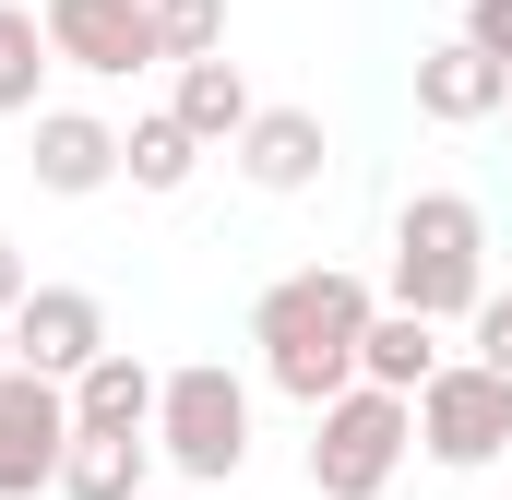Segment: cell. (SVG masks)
<instances>
[{"mask_svg": "<svg viewBox=\"0 0 512 500\" xmlns=\"http://www.w3.org/2000/svg\"><path fill=\"white\" fill-rule=\"evenodd\" d=\"M405 441H417V393L346 381L334 405H310V500H382Z\"/></svg>", "mask_w": 512, "mask_h": 500, "instance_id": "3957f363", "label": "cell"}, {"mask_svg": "<svg viewBox=\"0 0 512 500\" xmlns=\"http://www.w3.org/2000/svg\"><path fill=\"white\" fill-rule=\"evenodd\" d=\"M501 120H512V96H501Z\"/></svg>", "mask_w": 512, "mask_h": 500, "instance_id": "7402d4cb", "label": "cell"}, {"mask_svg": "<svg viewBox=\"0 0 512 500\" xmlns=\"http://www.w3.org/2000/svg\"><path fill=\"white\" fill-rule=\"evenodd\" d=\"M203 155H215V143L179 120V108H155V120L120 131V179H131V191H155V203H167V191H191V179H203Z\"/></svg>", "mask_w": 512, "mask_h": 500, "instance_id": "5bb4252c", "label": "cell"}, {"mask_svg": "<svg viewBox=\"0 0 512 500\" xmlns=\"http://www.w3.org/2000/svg\"><path fill=\"white\" fill-rule=\"evenodd\" d=\"M36 24H48L60 72H96V84H120V72H143V60H167L155 0H36Z\"/></svg>", "mask_w": 512, "mask_h": 500, "instance_id": "52a82bcc", "label": "cell"}, {"mask_svg": "<svg viewBox=\"0 0 512 500\" xmlns=\"http://www.w3.org/2000/svg\"><path fill=\"white\" fill-rule=\"evenodd\" d=\"M60 453H72V381L0 370V500L60 489Z\"/></svg>", "mask_w": 512, "mask_h": 500, "instance_id": "8992f818", "label": "cell"}, {"mask_svg": "<svg viewBox=\"0 0 512 500\" xmlns=\"http://www.w3.org/2000/svg\"><path fill=\"white\" fill-rule=\"evenodd\" d=\"M167 72H179V96H167V108L203 131V143H239V131H251V84H239V60H227V48H215V60H167Z\"/></svg>", "mask_w": 512, "mask_h": 500, "instance_id": "2e32d148", "label": "cell"}, {"mask_svg": "<svg viewBox=\"0 0 512 500\" xmlns=\"http://www.w3.org/2000/svg\"><path fill=\"white\" fill-rule=\"evenodd\" d=\"M155 477V429H72L60 453V500H143Z\"/></svg>", "mask_w": 512, "mask_h": 500, "instance_id": "7c38bea8", "label": "cell"}, {"mask_svg": "<svg viewBox=\"0 0 512 500\" xmlns=\"http://www.w3.org/2000/svg\"><path fill=\"white\" fill-rule=\"evenodd\" d=\"M155 453L191 477V489H227L251 465V381L227 358H191V370L155 381Z\"/></svg>", "mask_w": 512, "mask_h": 500, "instance_id": "277c9868", "label": "cell"}, {"mask_svg": "<svg viewBox=\"0 0 512 500\" xmlns=\"http://www.w3.org/2000/svg\"><path fill=\"white\" fill-rule=\"evenodd\" d=\"M0 334H12V370L72 381L96 346H108V310H96V286H24V310H12Z\"/></svg>", "mask_w": 512, "mask_h": 500, "instance_id": "ba28073f", "label": "cell"}, {"mask_svg": "<svg viewBox=\"0 0 512 500\" xmlns=\"http://www.w3.org/2000/svg\"><path fill=\"white\" fill-rule=\"evenodd\" d=\"M227 155H239L251 191H310V179H322V120H310V108H251V131H239Z\"/></svg>", "mask_w": 512, "mask_h": 500, "instance_id": "8fae6325", "label": "cell"}, {"mask_svg": "<svg viewBox=\"0 0 512 500\" xmlns=\"http://www.w3.org/2000/svg\"><path fill=\"white\" fill-rule=\"evenodd\" d=\"M465 36H477V48L512 72V0H465Z\"/></svg>", "mask_w": 512, "mask_h": 500, "instance_id": "ffe728a7", "label": "cell"}, {"mask_svg": "<svg viewBox=\"0 0 512 500\" xmlns=\"http://www.w3.org/2000/svg\"><path fill=\"white\" fill-rule=\"evenodd\" d=\"M36 191H60V203H84V191H108L120 179V131L96 120V108H36Z\"/></svg>", "mask_w": 512, "mask_h": 500, "instance_id": "9c48e42d", "label": "cell"}, {"mask_svg": "<svg viewBox=\"0 0 512 500\" xmlns=\"http://www.w3.org/2000/svg\"><path fill=\"white\" fill-rule=\"evenodd\" d=\"M155 381L167 370H143L131 346H96L72 370V429H155Z\"/></svg>", "mask_w": 512, "mask_h": 500, "instance_id": "4fadbf2b", "label": "cell"}, {"mask_svg": "<svg viewBox=\"0 0 512 500\" xmlns=\"http://www.w3.org/2000/svg\"><path fill=\"white\" fill-rule=\"evenodd\" d=\"M429 370H441V322H417V310H370V334H358V381L417 393Z\"/></svg>", "mask_w": 512, "mask_h": 500, "instance_id": "9a60e30c", "label": "cell"}, {"mask_svg": "<svg viewBox=\"0 0 512 500\" xmlns=\"http://www.w3.org/2000/svg\"><path fill=\"white\" fill-rule=\"evenodd\" d=\"M155 36H167V60H215L227 48V0H155Z\"/></svg>", "mask_w": 512, "mask_h": 500, "instance_id": "ac0fdd59", "label": "cell"}, {"mask_svg": "<svg viewBox=\"0 0 512 500\" xmlns=\"http://www.w3.org/2000/svg\"><path fill=\"white\" fill-rule=\"evenodd\" d=\"M370 286L346 274V262H310V274H274L251 298V346H262V381L286 393V405H334L346 381H358V334H370Z\"/></svg>", "mask_w": 512, "mask_h": 500, "instance_id": "6da1fadb", "label": "cell"}, {"mask_svg": "<svg viewBox=\"0 0 512 500\" xmlns=\"http://www.w3.org/2000/svg\"><path fill=\"white\" fill-rule=\"evenodd\" d=\"M501 96H512V72L477 48V36H441L429 60H417V108L441 131H477V120H501Z\"/></svg>", "mask_w": 512, "mask_h": 500, "instance_id": "30bf717a", "label": "cell"}, {"mask_svg": "<svg viewBox=\"0 0 512 500\" xmlns=\"http://www.w3.org/2000/svg\"><path fill=\"white\" fill-rule=\"evenodd\" d=\"M489 298V215L465 191H417L393 215V310L417 322H465Z\"/></svg>", "mask_w": 512, "mask_h": 500, "instance_id": "7a4b0ae2", "label": "cell"}, {"mask_svg": "<svg viewBox=\"0 0 512 500\" xmlns=\"http://www.w3.org/2000/svg\"><path fill=\"white\" fill-rule=\"evenodd\" d=\"M465 334H477V358H489V370L512 381V286H489V298L465 310Z\"/></svg>", "mask_w": 512, "mask_h": 500, "instance_id": "d6986e66", "label": "cell"}, {"mask_svg": "<svg viewBox=\"0 0 512 500\" xmlns=\"http://www.w3.org/2000/svg\"><path fill=\"white\" fill-rule=\"evenodd\" d=\"M24 286H36V274H24V250L0 239V322H12V310H24Z\"/></svg>", "mask_w": 512, "mask_h": 500, "instance_id": "44dd1931", "label": "cell"}, {"mask_svg": "<svg viewBox=\"0 0 512 500\" xmlns=\"http://www.w3.org/2000/svg\"><path fill=\"white\" fill-rule=\"evenodd\" d=\"M48 24H36V0H0V120H36V84H48Z\"/></svg>", "mask_w": 512, "mask_h": 500, "instance_id": "e0dca14e", "label": "cell"}, {"mask_svg": "<svg viewBox=\"0 0 512 500\" xmlns=\"http://www.w3.org/2000/svg\"><path fill=\"white\" fill-rule=\"evenodd\" d=\"M417 453L429 465H501L512 453V381L489 358H441V370L417 381Z\"/></svg>", "mask_w": 512, "mask_h": 500, "instance_id": "5b68a950", "label": "cell"}]
</instances>
